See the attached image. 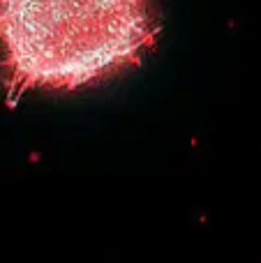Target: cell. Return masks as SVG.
I'll return each instance as SVG.
<instances>
[{"label":"cell","mask_w":261,"mask_h":263,"mask_svg":"<svg viewBox=\"0 0 261 263\" xmlns=\"http://www.w3.org/2000/svg\"><path fill=\"white\" fill-rule=\"evenodd\" d=\"M162 28V0H0L5 104L127 77L155 51Z\"/></svg>","instance_id":"1"}]
</instances>
